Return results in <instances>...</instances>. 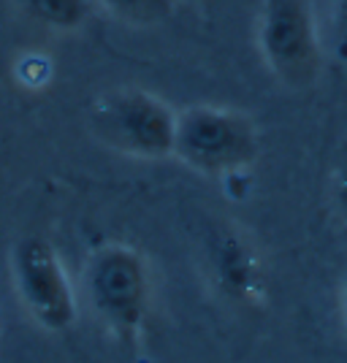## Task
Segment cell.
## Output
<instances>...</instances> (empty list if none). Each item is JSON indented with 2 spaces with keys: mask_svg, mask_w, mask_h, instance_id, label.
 Returning a JSON list of instances; mask_svg holds the SVG:
<instances>
[{
  "mask_svg": "<svg viewBox=\"0 0 347 363\" xmlns=\"http://www.w3.org/2000/svg\"><path fill=\"white\" fill-rule=\"evenodd\" d=\"M171 155L206 177L239 174L260 155L258 125L236 108L198 104L177 114Z\"/></svg>",
  "mask_w": 347,
  "mask_h": 363,
  "instance_id": "1",
  "label": "cell"
},
{
  "mask_svg": "<svg viewBox=\"0 0 347 363\" xmlns=\"http://www.w3.org/2000/svg\"><path fill=\"white\" fill-rule=\"evenodd\" d=\"M92 133L106 147L147 160L174 152L177 111L163 98L141 87H120L106 92L90 114Z\"/></svg>",
  "mask_w": 347,
  "mask_h": 363,
  "instance_id": "2",
  "label": "cell"
},
{
  "mask_svg": "<svg viewBox=\"0 0 347 363\" xmlns=\"http://www.w3.org/2000/svg\"><path fill=\"white\" fill-rule=\"evenodd\" d=\"M84 288L95 315L122 339H136L150 312L152 282L144 257L133 247L106 244L92 252Z\"/></svg>",
  "mask_w": 347,
  "mask_h": 363,
  "instance_id": "3",
  "label": "cell"
},
{
  "mask_svg": "<svg viewBox=\"0 0 347 363\" xmlns=\"http://www.w3.org/2000/svg\"><path fill=\"white\" fill-rule=\"evenodd\" d=\"M258 49L266 68L285 87H312L323 68V49L309 0H260Z\"/></svg>",
  "mask_w": 347,
  "mask_h": 363,
  "instance_id": "4",
  "label": "cell"
},
{
  "mask_svg": "<svg viewBox=\"0 0 347 363\" xmlns=\"http://www.w3.org/2000/svg\"><path fill=\"white\" fill-rule=\"evenodd\" d=\"M19 301L46 331H65L76 320V296L60 255L41 236H28L11 252Z\"/></svg>",
  "mask_w": 347,
  "mask_h": 363,
  "instance_id": "5",
  "label": "cell"
},
{
  "mask_svg": "<svg viewBox=\"0 0 347 363\" xmlns=\"http://www.w3.org/2000/svg\"><path fill=\"white\" fill-rule=\"evenodd\" d=\"M209 260L214 279L228 298L239 303L263 301V296H266L263 263H260V255L253 247V242L239 228L226 225L211 233Z\"/></svg>",
  "mask_w": 347,
  "mask_h": 363,
  "instance_id": "6",
  "label": "cell"
},
{
  "mask_svg": "<svg viewBox=\"0 0 347 363\" xmlns=\"http://www.w3.org/2000/svg\"><path fill=\"white\" fill-rule=\"evenodd\" d=\"M16 6L31 19L62 33L79 30L90 19V0H16Z\"/></svg>",
  "mask_w": 347,
  "mask_h": 363,
  "instance_id": "7",
  "label": "cell"
},
{
  "mask_svg": "<svg viewBox=\"0 0 347 363\" xmlns=\"http://www.w3.org/2000/svg\"><path fill=\"white\" fill-rule=\"evenodd\" d=\"M114 19L133 28H155L163 25L174 14V0H98Z\"/></svg>",
  "mask_w": 347,
  "mask_h": 363,
  "instance_id": "8",
  "label": "cell"
},
{
  "mask_svg": "<svg viewBox=\"0 0 347 363\" xmlns=\"http://www.w3.org/2000/svg\"><path fill=\"white\" fill-rule=\"evenodd\" d=\"M334 203H336L339 217L347 223V144L339 155L336 171H334Z\"/></svg>",
  "mask_w": 347,
  "mask_h": 363,
  "instance_id": "9",
  "label": "cell"
},
{
  "mask_svg": "<svg viewBox=\"0 0 347 363\" xmlns=\"http://www.w3.org/2000/svg\"><path fill=\"white\" fill-rule=\"evenodd\" d=\"M334 25L339 33V41L347 49V0H334Z\"/></svg>",
  "mask_w": 347,
  "mask_h": 363,
  "instance_id": "10",
  "label": "cell"
},
{
  "mask_svg": "<svg viewBox=\"0 0 347 363\" xmlns=\"http://www.w3.org/2000/svg\"><path fill=\"white\" fill-rule=\"evenodd\" d=\"M342 315H345V325H347V272H345V279H342Z\"/></svg>",
  "mask_w": 347,
  "mask_h": 363,
  "instance_id": "11",
  "label": "cell"
}]
</instances>
